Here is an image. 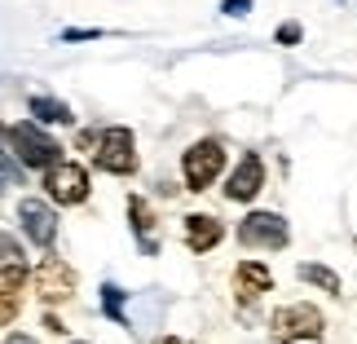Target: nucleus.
I'll use <instances>...</instances> for the list:
<instances>
[{
  "mask_svg": "<svg viewBox=\"0 0 357 344\" xmlns=\"http://www.w3.org/2000/svg\"><path fill=\"white\" fill-rule=\"evenodd\" d=\"M238 243L243 247H260V252H278V247L291 243L287 216H278V212H247L238 221Z\"/></svg>",
  "mask_w": 357,
  "mask_h": 344,
  "instance_id": "obj_5",
  "label": "nucleus"
},
{
  "mask_svg": "<svg viewBox=\"0 0 357 344\" xmlns=\"http://www.w3.org/2000/svg\"><path fill=\"white\" fill-rule=\"evenodd\" d=\"M31 119L36 124H75V111L58 98H45V93H36L31 98Z\"/></svg>",
  "mask_w": 357,
  "mask_h": 344,
  "instance_id": "obj_15",
  "label": "nucleus"
},
{
  "mask_svg": "<svg viewBox=\"0 0 357 344\" xmlns=\"http://www.w3.org/2000/svg\"><path fill=\"white\" fill-rule=\"evenodd\" d=\"M221 168H225V146H221V142L203 137V142L185 146V155H181V177H185L190 190H208L216 177H221Z\"/></svg>",
  "mask_w": 357,
  "mask_h": 344,
  "instance_id": "obj_3",
  "label": "nucleus"
},
{
  "mask_svg": "<svg viewBox=\"0 0 357 344\" xmlns=\"http://www.w3.org/2000/svg\"><path fill=\"white\" fill-rule=\"evenodd\" d=\"M296 278H300V283L322 287L326 296H344V283H340V274H335V269H326V265H318V260H300V265H296Z\"/></svg>",
  "mask_w": 357,
  "mask_h": 344,
  "instance_id": "obj_14",
  "label": "nucleus"
},
{
  "mask_svg": "<svg viewBox=\"0 0 357 344\" xmlns=\"http://www.w3.org/2000/svg\"><path fill=\"white\" fill-rule=\"evenodd\" d=\"M0 265H22V243L0 230Z\"/></svg>",
  "mask_w": 357,
  "mask_h": 344,
  "instance_id": "obj_17",
  "label": "nucleus"
},
{
  "mask_svg": "<svg viewBox=\"0 0 357 344\" xmlns=\"http://www.w3.org/2000/svg\"><path fill=\"white\" fill-rule=\"evenodd\" d=\"M252 5H256V0H221V13H225V18H243Z\"/></svg>",
  "mask_w": 357,
  "mask_h": 344,
  "instance_id": "obj_20",
  "label": "nucleus"
},
{
  "mask_svg": "<svg viewBox=\"0 0 357 344\" xmlns=\"http://www.w3.org/2000/svg\"><path fill=\"white\" fill-rule=\"evenodd\" d=\"M5 142H9V150L18 155V163L22 168H53V163H62V146L53 142V137L40 128V124H13V128H5Z\"/></svg>",
  "mask_w": 357,
  "mask_h": 344,
  "instance_id": "obj_1",
  "label": "nucleus"
},
{
  "mask_svg": "<svg viewBox=\"0 0 357 344\" xmlns=\"http://www.w3.org/2000/svg\"><path fill=\"white\" fill-rule=\"evenodd\" d=\"M155 344H195V340H185V336H159Z\"/></svg>",
  "mask_w": 357,
  "mask_h": 344,
  "instance_id": "obj_24",
  "label": "nucleus"
},
{
  "mask_svg": "<svg viewBox=\"0 0 357 344\" xmlns=\"http://www.w3.org/2000/svg\"><path fill=\"white\" fill-rule=\"evenodd\" d=\"M18 225L36 247H53L58 243V212L45 199H22L18 203Z\"/></svg>",
  "mask_w": 357,
  "mask_h": 344,
  "instance_id": "obj_8",
  "label": "nucleus"
},
{
  "mask_svg": "<svg viewBox=\"0 0 357 344\" xmlns=\"http://www.w3.org/2000/svg\"><path fill=\"white\" fill-rule=\"evenodd\" d=\"M106 31L98 27H71V31H62V45H79V40H102Z\"/></svg>",
  "mask_w": 357,
  "mask_h": 344,
  "instance_id": "obj_19",
  "label": "nucleus"
},
{
  "mask_svg": "<svg viewBox=\"0 0 357 344\" xmlns=\"http://www.w3.org/2000/svg\"><path fill=\"white\" fill-rule=\"evenodd\" d=\"M45 195L58 203V208H79V203L89 199V172L79 168V163H71V159L53 163L45 172Z\"/></svg>",
  "mask_w": 357,
  "mask_h": 344,
  "instance_id": "obj_6",
  "label": "nucleus"
},
{
  "mask_svg": "<svg viewBox=\"0 0 357 344\" xmlns=\"http://www.w3.org/2000/svg\"><path fill=\"white\" fill-rule=\"evenodd\" d=\"M26 265H0V327H9L22 309V292H26Z\"/></svg>",
  "mask_w": 357,
  "mask_h": 344,
  "instance_id": "obj_10",
  "label": "nucleus"
},
{
  "mask_svg": "<svg viewBox=\"0 0 357 344\" xmlns=\"http://www.w3.org/2000/svg\"><path fill=\"white\" fill-rule=\"evenodd\" d=\"M5 344H36V336H22V331H13V336H9Z\"/></svg>",
  "mask_w": 357,
  "mask_h": 344,
  "instance_id": "obj_23",
  "label": "nucleus"
},
{
  "mask_svg": "<svg viewBox=\"0 0 357 344\" xmlns=\"http://www.w3.org/2000/svg\"><path fill=\"white\" fill-rule=\"evenodd\" d=\"M234 292L243 300H256V296L273 292V274H269L265 260H243V265L234 269Z\"/></svg>",
  "mask_w": 357,
  "mask_h": 344,
  "instance_id": "obj_12",
  "label": "nucleus"
},
{
  "mask_svg": "<svg viewBox=\"0 0 357 344\" xmlns=\"http://www.w3.org/2000/svg\"><path fill=\"white\" fill-rule=\"evenodd\" d=\"M71 344H89V340H71Z\"/></svg>",
  "mask_w": 357,
  "mask_h": 344,
  "instance_id": "obj_25",
  "label": "nucleus"
},
{
  "mask_svg": "<svg viewBox=\"0 0 357 344\" xmlns=\"http://www.w3.org/2000/svg\"><path fill=\"white\" fill-rule=\"evenodd\" d=\"M181 225H185V247L190 252H212V247H221V239H225V225L216 221V216H208V212H190Z\"/></svg>",
  "mask_w": 357,
  "mask_h": 344,
  "instance_id": "obj_11",
  "label": "nucleus"
},
{
  "mask_svg": "<svg viewBox=\"0 0 357 344\" xmlns=\"http://www.w3.org/2000/svg\"><path fill=\"white\" fill-rule=\"evenodd\" d=\"M102 313L119 327H128V296L119 292L115 283H102Z\"/></svg>",
  "mask_w": 357,
  "mask_h": 344,
  "instance_id": "obj_16",
  "label": "nucleus"
},
{
  "mask_svg": "<svg viewBox=\"0 0 357 344\" xmlns=\"http://www.w3.org/2000/svg\"><path fill=\"white\" fill-rule=\"evenodd\" d=\"M0 172H5V177H13V181L22 177V163L13 159V150H9V142H5V128H0Z\"/></svg>",
  "mask_w": 357,
  "mask_h": 344,
  "instance_id": "obj_18",
  "label": "nucleus"
},
{
  "mask_svg": "<svg viewBox=\"0 0 357 344\" xmlns=\"http://www.w3.org/2000/svg\"><path fill=\"white\" fill-rule=\"evenodd\" d=\"M36 296L45 300V305H66V300L75 296V269L58 256H45L36 265Z\"/></svg>",
  "mask_w": 357,
  "mask_h": 344,
  "instance_id": "obj_7",
  "label": "nucleus"
},
{
  "mask_svg": "<svg viewBox=\"0 0 357 344\" xmlns=\"http://www.w3.org/2000/svg\"><path fill=\"white\" fill-rule=\"evenodd\" d=\"M269 336L278 340V344H291V340H322V336H326V318H322L318 305H305V300H296V305L273 309Z\"/></svg>",
  "mask_w": 357,
  "mask_h": 344,
  "instance_id": "obj_2",
  "label": "nucleus"
},
{
  "mask_svg": "<svg viewBox=\"0 0 357 344\" xmlns=\"http://www.w3.org/2000/svg\"><path fill=\"white\" fill-rule=\"evenodd\" d=\"M260 186H265V159H260V155H243L234 163V172L225 177V199L229 203H252L260 195Z\"/></svg>",
  "mask_w": 357,
  "mask_h": 344,
  "instance_id": "obj_9",
  "label": "nucleus"
},
{
  "mask_svg": "<svg viewBox=\"0 0 357 344\" xmlns=\"http://www.w3.org/2000/svg\"><path fill=\"white\" fill-rule=\"evenodd\" d=\"M45 331H53V336H62L66 327H62V318H53V313H45Z\"/></svg>",
  "mask_w": 357,
  "mask_h": 344,
  "instance_id": "obj_22",
  "label": "nucleus"
},
{
  "mask_svg": "<svg viewBox=\"0 0 357 344\" xmlns=\"http://www.w3.org/2000/svg\"><path fill=\"white\" fill-rule=\"evenodd\" d=\"M300 36H305V31H300V22H282L278 27V45H300Z\"/></svg>",
  "mask_w": 357,
  "mask_h": 344,
  "instance_id": "obj_21",
  "label": "nucleus"
},
{
  "mask_svg": "<svg viewBox=\"0 0 357 344\" xmlns=\"http://www.w3.org/2000/svg\"><path fill=\"white\" fill-rule=\"evenodd\" d=\"M93 163H98L102 172H111V177H132L137 172V142H132V133L128 128H106L98 133V155H93Z\"/></svg>",
  "mask_w": 357,
  "mask_h": 344,
  "instance_id": "obj_4",
  "label": "nucleus"
},
{
  "mask_svg": "<svg viewBox=\"0 0 357 344\" xmlns=\"http://www.w3.org/2000/svg\"><path fill=\"white\" fill-rule=\"evenodd\" d=\"M128 221H132V234H137V243H142V252L155 256V239H150V234H155L159 221H155V208H150L142 195H128Z\"/></svg>",
  "mask_w": 357,
  "mask_h": 344,
  "instance_id": "obj_13",
  "label": "nucleus"
}]
</instances>
